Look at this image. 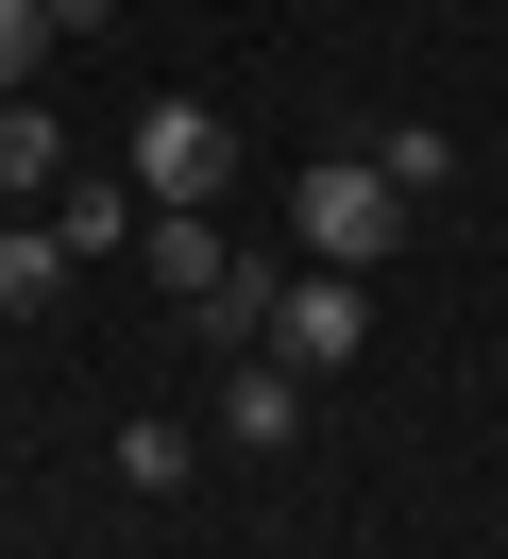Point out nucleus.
I'll list each match as a JSON object with an SVG mask.
<instances>
[{"label": "nucleus", "instance_id": "1", "mask_svg": "<svg viewBox=\"0 0 508 559\" xmlns=\"http://www.w3.org/2000/svg\"><path fill=\"white\" fill-rule=\"evenodd\" d=\"M406 221H424V204H406L373 153H305V170H288V238L322 254V272H390V254H406Z\"/></svg>", "mask_w": 508, "mask_h": 559}, {"label": "nucleus", "instance_id": "2", "mask_svg": "<svg viewBox=\"0 0 508 559\" xmlns=\"http://www.w3.org/2000/svg\"><path fill=\"white\" fill-rule=\"evenodd\" d=\"M119 170H135V204H221L237 187V119L187 103V85H153V103L119 119Z\"/></svg>", "mask_w": 508, "mask_h": 559}, {"label": "nucleus", "instance_id": "3", "mask_svg": "<svg viewBox=\"0 0 508 559\" xmlns=\"http://www.w3.org/2000/svg\"><path fill=\"white\" fill-rule=\"evenodd\" d=\"M255 356H288L305 390H322L339 356H373V272H322V254H305V272L271 288V340H255Z\"/></svg>", "mask_w": 508, "mask_h": 559}, {"label": "nucleus", "instance_id": "4", "mask_svg": "<svg viewBox=\"0 0 508 559\" xmlns=\"http://www.w3.org/2000/svg\"><path fill=\"white\" fill-rule=\"evenodd\" d=\"M51 238H68V272H119L135 238H153V204H135V170L102 153V170H68L51 187Z\"/></svg>", "mask_w": 508, "mask_h": 559}, {"label": "nucleus", "instance_id": "5", "mask_svg": "<svg viewBox=\"0 0 508 559\" xmlns=\"http://www.w3.org/2000/svg\"><path fill=\"white\" fill-rule=\"evenodd\" d=\"M135 254H153V288H169V306H221V288L255 272V254L221 238V204H153V238H135Z\"/></svg>", "mask_w": 508, "mask_h": 559}, {"label": "nucleus", "instance_id": "6", "mask_svg": "<svg viewBox=\"0 0 508 559\" xmlns=\"http://www.w3.org/2000/svg\"><path fill=\"white\" fill-rule=\"evenodd\" d=\"M221 441H237V457L305 441V373H288V356H237V373H221Z\"/></svg>", "mask_w": 508, "mask_h": 559}, {"label": "nucleus", "instance_id": "7", "mask_svg": "<svg viewBox=\"0 0 508 559\" xmlns=\"http://www.w3.org/2000/svg\"><path fill=\"white\" fill-rule=\"evenodd\" d=\"M68 170H85V153H68V119H51V103L17 85V103H0V187H17V204H51Z\"/></svg>", "mask_w": 508, "mask_h": 559}, {"label": "nucleus", "instance_id": "8", "mask_svg": "<svg viewBox=\"0 0 508 559\" xmlns=\"http://www.w3.org/2000/svg\"><path fill=\"white\" fill-rule=\"evenodd\" d=\"M51 288H68V238L51 221H0V322H34Z\"/></svg>", "mask_w": 508, "mask_h": 559}, {"label": "nucleus", "instance_id": "9", "mask_svg": "<svg viewBox=\"0 0 508 559\" xmlns=\"http://www.w3.org/2000/svg\"><path fill=\"white\" fill-rule=\"evenodd\" d=\"M373 170H390L406 204H440V187H458V136H440V119H390V136H373Z\"/></svg>", "mask_w": 508, "mask_h": 559}, {"label": "nucleus", "instance_id": "10", "mask_svg": "<svg viewBox=\"0 0 508 559\" xmlns=\"http://www.w3.org/2000/svg\"><path fill=\"white\" fill-rule=\"evenodd\" d=\"M51 35H68L51 0H0V103H17V85H34V69H51Z\"/></svg>", "mask_w": 508, "mask_h": 559}, {"label": "nucleus", "instance_id": "11", "mask_svg": "<svg viewBox=\"0 0 508 559\" xmlns=\"http://www.w3.org/2000/svg\"><path fill=\"white\" fill-rule=\"evenodd\" d=\"M187 457H203L187 424H119V475H135V491H187Z\"/></svg>", "mask_w": 508, "mask_h": 559}, {"label": "nucleus", "instance_id": "12", "mask_svg": "<svg viewBox=\"0 0 508 559\" xmlns=\"http://www.w3.org/2000/svg\"><path fill=\"white\" fill-rule=\"evenodd\" d=\"M51 17H68V35H102V17H119V0H51Z\"/></svg>", "mask_w": 508, "mask_h": 559}]
</instances>
